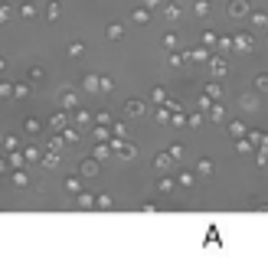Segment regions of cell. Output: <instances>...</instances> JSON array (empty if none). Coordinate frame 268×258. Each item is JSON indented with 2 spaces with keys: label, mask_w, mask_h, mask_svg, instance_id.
Segmentation results:
<instances>
[{
  "label": "cell",
  "mask_w": 268,
  "mask_h": 258,
  "mask_svg": "<svg viewBox=\"0 0 268 258\" xmlns=\"http://www.w3.org/2000/svg\"><path fill=\"white\" fill-rule=\"evenodd\" d=\"M59 105L65 108V111H69V108H79V95H75V88H59Z\"/></svg>",
  "instance_id": "obj_1"
},
{
  "label": "cell",
  "mask_w": 268,
  "mask_h": 258,
  "mask_svg": "<svg viewBox=\"0 0 268 258\" xmlns=\"http://www.w3.org/2000/svg\"><path fill=\"white\" fill-rule=\"evenodd\" d=\"M79 170H82V177H98V170H102V160H98V157H85V160L79 163Z\"/></svg>",
  "instance_id": "obj_2"
},
{
  "label": "cell",
  "mask_w": 268,
  "mask_h": 258,
  "mask_svg": "<svg viewBox=\"0 0 268 258\" xmlns=\"http://www.w3.org/2000/svg\"><path fill=\"white\" fill-rule=\"evenodd\" d=\"M124 111H128V118H144V111H147V105H144L141 98H128V105H124Z\"/></svg>",
  "instance_id": "obj_3"
},
{
  "label": "cell",
  "mask_w": 268,
  "mask_h": 258,
  "mask_svg": "<svg viewBox=\"0 0 268 258\" xmlns=\"http://www.w3.org/2000/svg\"><path fill=\"white\" fill-rule=\"evenodd\" d=\"M75 206H79V209H92V206H98V196L82 190V193H75Z\"/></svg>",
  "instance_id": "obj_4"
},
{
  "label": "cell",
  "mask_w": 268,
  "mask_h": 258,
  "mask_svg": "<svg viewBox=\"0 0 268 258\" xmlns=\"http://www.w3.org/2000/svg\"><path fill=\"white\" fill-rule=\"evenodd\" d=\"M82 92H102V76H82Z\"/></svg>",
  "instance_id": "obj_5"
},
{
  "label": "cell",
  "mask_w": 268,
  "mask_h": 258,
  "mask_svg": "<svg viewBox=\"0 0 268 258\" xmlns=\"http://www.w3.org/2000/svg\"><path fill=\"white\" fill-rule=\"evenodd\" d=\"M49 128H53V131H65V128H69V118H65V111H56L53 118H49Z\"/></svg>",
  "instance_id": "obj_6"
},
{
  "label": "cell",
  "mask_w": 268,
  "mask_h": 258,
  "mask_svg": "<svg viewBox=\"0 0 268 258\" xmlns=\"http://www.w3.org/2000/svg\"><path fill=\"white\" fill-rule=\"evenodd\" d=\"M7 160H10V170H23L26 157H23V151H7Z\"/></svg>",
  "instance_id": "obj_7"
},
{
  "label": "cell",
  "mask_w": 268,
  "mask_h": 258,
  "mask_svg": "<svg viewBox=\"0 0 268 258\" xmlns=\"http://www.w3.org/2000/svg\"><path fill=\"white\" fill-rule=\"evenodd\" d=\"M62 147H65V138H62V131H59V134H53V138L46 140V151H56V154H62Z\"/></svg>",
  "instance_id": "obj_8"
},
{
  "label": "cell",
  "mask_w": 268,
  "mask_h": 258,
  "mask_svg": "<svg viewBox=\"0 0 268 258\" xmlns=\"http://www.w3.org/2000/svg\"><path fill=\"white\" fill-rule=\"evenodd\" d=\"M75 124H79V128L92 124V111H88V108H75Z\"/></svg>",
  "instance_id": "obj_9"
},
{
  "label": "cell",
  "mask_w": 268,
  "mask_h": 258,
  "mask_svg": "<svg viewBox=\"0 0 268 258\" xmlns=\"http://www.w3.org/2000/svg\"><path fill=\"white\" fill-rule=\"evenodd\" d=\"M40 163H43L46 170H53V167H59V154H56V151H46L43 157H40Z\"/></svg>",
  "instance_id": "obj_10"
},
{
  "label": "cell",
  "mask_w": 268,
  "mask_h": 258,
  "mask_svg": "<svg viewBox=\"0 0 268 258\" xmlns=\"http://www.w3.org/2000/svg\"><path fill=\"white\" fill-rule=\"evenodd\" d=\"M105 36H108V40H111V43H115V40H121V36H124V26H121V23H108Z\"/></svg>",
  "instance_id": "obj_11"
},
{
  "label": "cell",
  "mask_w": 268,
  "mask_h": 258,
  "mask_svg": "<svg viewBox=\"0 0 268 258\" xmlns=\"http://www.w3.org/2000/svg\"><path fill=\"white\" fill-rule=\"evenodd\" d=\"M30 85L33 82H13V98H30Z\"/></svg>",
  "instance_id": "obj_12"
},
{
  "label": "cell",
  "mask_w": 268,
  "mask_h": 258,
  "mask_svg": "<svg viewBox=\"0 0 268 258\" xmlns=\"http://www.w3.org/2000/svg\"><path fill=\"white\" fill-rule=\"evenodd\" d=\"M65 193H82V180L79 177H65Z\"/></svg>",
  "instance_id": "obj_13"
},
{
  "label": "cell",
  "mask_w": 268,
  "mask_h": 258,
  "mask_svg": "<svg viewBox=\"0 0 268 258\" xmlns=\"http://www.w3.org/2000/svg\"><path fill=\"white\" fill-rule=\"evenodd\" d=\"M3 151H20V138L17 134H7L3 138Z\"/></svg>",
  "instance_id": "obj_14"
},
{
  "label": "cell",
  "mask_w": 268,
  "mask_h": 258,
  "mask_svg": "<svg viewBox=\"0 0 268 258\" xmlns=\"http://www.w3.org/2000/svg\"><path fill=\"white\" fill-rule=\"evenodd\" d=\"M95 140H111V128H105V124H95Z\"/></svg>",
  "instance_id": "obj_15"
},
{
  "label": "cell",
  "mask_w": 268,
  "mask_h": 258,
  "mask_svg": "<svg viewBox=\"0 0 268 258\" xmlns=\"http://www.w3.org/2000/svg\"><path fill=\"white\" fill-rule=\"evenodd\" d=\"M13 183H17V186H30V173L26 170H13Z\"/></svg>",
  "instance_id": "obj_16"
},
{
  "label": "cell",
  "mask_w": 268,
  "mask_h": 258,
  "mask_svg": "<svg viewBox=\"0 0 268 258\" xmlns=\"http://www.w3.org/2000/svg\"><path fill=\"white\" fill-rule=\"evenodd\" d=\"M62 138H65V144H79V138H82V134H79V128H65Z\"/></svg>",
  "instance_id": "obj_17"
},
{
  "label": "cell",
  "mask_w": 268,
  "mask_h": 258,
  "mask_svg": "<svg viewBox=\"0 0 268 258\" xmlns=\"http://www.w3.org/2000/svg\"><path fill=\"white\" fill-rule=\"evenodd\" d=\"M46 13H49V20H59V13H62V7H59V0H49V7H46Z\"/></svg>",
  "instance_id": "obj_18"
},
{
  "label": "cell",
  "mask_w": 268,
  "mask_h": 258,
  "mask_svg": "<svg viewBox=\"0 0 268 258\" xmlns=\"http://www.w3.org/2000/svg\"><path fill=\"white\" fill-rule=\"evenodd\" d=\"M43 79H46V72L40 69V65H33V69H30V76H26V82H43Z\"/></svg>",
  "instance_id": "obj_19"
},
{
  "label": "cell",
  "mask_w": 268,
  "mask_h": 258,
  "mask_svg": "<svg viewBox=\"0 0 268 258\" xmlns=\"http://www.w3.org/2000/svg\"><path fill=\"white\" fill-rule=\"evenodd\" d=\"M170 160H173V157H170V151H164V154H157V160H154V163H157L161 170H167V167H170Z\"/></svg>",
  "instance_id": "obj_20"
},
{
  "label": "cell",
  "mask_w": 268,
  "mask_h": 258,
  "mask_svg": "<svg viewBox=\"0 0 268 258\" xmlns=\"http://www.w3.org/2000/svg\"><path fill=\"white\" fill-rule=\"evenodd\" d=\"M23 157H26V163H40V147H26Z\"/></svg>",
  "instance_id": "obj_21"
},
{
  "label": "cell",
  "mask_w": 268,
  "mask_h": 258,
  "mask_svg": "<svg viewBox=\"0 0 268 258\" xmlns=\"http://www.w3.org/2000/svg\"><path fill=\"white\" fill-rule=\"evenodd\" d=\"M131 17H134V23H147V20H150V13H147V7H138V10L131 13Z\"/></svg>",
  "instance_id": "obj_22"
},
{
  "label": "cell",
  "mask_w": 268,
  "mask_h": 258,
  "mask_svg": "<svg viewBox=\"0 0 268 258\" xmlns=\"http://www.w3.org/2000/svg\"><path fill=\"white\" fill-rule=\"evenodd\" d=\"M23 128L30 131V134H40V118H26L23 121Z\"/></svg>",
  "instance_id": "obj_23"
},
{
  "label": "cell",
  "mask_w": 268,
  "mask_h": 258,
  "mask_svg": "<svg viewBox=\"0 0 268 258\" xmlns=\"http://www.w3.org/2000/svg\"><path fill=\"white\" fill-rule=\"evenodd\" d=\"M111 206H115V199H111V196H108V193H98V209H111Z\"/></svg>",
  "instance_id": "obj_24"
},
{
  "label": "cell",
  "mask_w": 268,
  "mask_h": 258,
  "mask_svg": "<svg viewBox=\"0 0 268 258\" xmlns=\"http://www.w3.org/2000/svg\"><path fill=\"white\" fill-rule=\"evenodd\" d=\"M20 17L33 20V17H36V7H33V3H20Z\"/></svg>",
  "instance_id": "obj_25"
},
{
  "label": "cell",
  "mask_w": 268,
  "mask_h": 258,
  "mask_svg": "<svg viewBox=\"0 0 268 258\" xmlns=\"http://www.w3.org/2000/svg\"><path fill=\"white\" fill-rule=\"evenodd\" d=\"M69 56H72V59L85 56V46H82V43H69Z\"/></svg>",
  "instance_id": "obj_26"
},
{
  "label": "cell",
  "mask_w": 268,
  "mask_h": 258,
  "mask_svg": "<svg viewBox=\"0 0 268 258\" xmlns=\"http://www.w3.org/2000/svg\"><path fill=\"white\" fill-rule=\"evenodd\" d=\"M10 17H13V7L10 3H0V23H7Z\"/></svg>",
  "instance_id": "obj_27"
},
{
  "label": "cell",
  "mask_w": 268,
  "mask_h": 258,
  "mask_svg": "<svg viewBox=\"0 0 268 258\" xmlns=\"http://www.w3.org/2000/svg\"><path fill=\"white\" fill-rule=\"evenodd\" d=\"M150 101L164 105V101H167V92H164V88H154V92H150Z\"/></svg>",
  "instance_id": "obj_28"
},
{
  "label": "cell",
  "mask_w": 268,
  "mask_h": 258,
  "mask_svg": "<svg viewBox=\"0 0 268 258\" xmlns=\"http://www.w3.org/2000/svg\"><path fill=\"white\" fill-rule=\"evenodd\" d=\"M111 134H115V138H124V134H128V124L115 121V124H111Z\"/></svg>",
  "instance_id": "obj_29"
},
{
  "label": "cell",
  "mask_w": 268,
  "mask_h": 258,
  "mask_svg": "<svg viewBox=\"0 0 268 258\" xmlns=\"http://www.w3.org/2000/svg\"><path fill=\"white\" fill-rule=\"evenodd\" d=\"M170 111H173L170 105H164V108H157V115H154V118H157V121H170Z\"/></svg>",
  "instance_id": "obj_30"
},
{
  "label": "cell",
  "mask_w": 268,
  "mask_h": 258,
  "mask_svg": "<svg viewBox=\"0 0 268 258\" xmlns=\"http://www.w3.org/2000/svg\"><path fill=\"white\" fill-rule=\"evenodd\" d=\"M95 124H105V128H111L115 121H111V115H108V111H102V115H95Z\"/></svg>",
  "instance_id": "obj_31"
},
{
  "label": "cell",
  "mask_w": 268,
  "mask_h": 258,
  "mask_svg": "<svg viewBox=\"0 0 268 258\" xmlns=\"http://www.w3.org/2000/svg\"><path fill=\"white\" fill-rule=\"evenodd\" d=\"M157 190H161V193H170V190H173V180H170V177H164V180L157 183Z\"/></svg>",
  "instance_id": "obj_32"
},
{
  "label": "cell",
  "mask_w": 268,
  "mask_h": 258,
  "mask_svg": "<svg viewBox=\"0 0 268 258\" xmlns=\"http://www.w3.org/2000/svg\"><path fill=\"white\" fill-rule=\"evenodd\" d=\"M13 95V85L10 82H0V98H10Z\"/></svg>",
  "instance_id": "obj_33"
},
{
  "label": "cell",
  "mask_w": 268,
  "mask_h": 258,
  "mask_svg": "<svg viewBox=\"0 0 268 258\" xmlns=\"http://www.w3.org/2000/svg\"><path fill=\"white\" fill-rule=\"evenodd\" d=\"M232 13L242 17V13H246V0H236V3H232Z\"/></svg>",
  "instance_id": "obj_34"
},
{
  "label": "cell",
  "mask_w": 268,
  "mask_h": 258,
  "mask_svg": "<svg viewBox=\"0 0 268 258\" xmlns=\"http://www.w3.org/2000/svg\"><path fill=\"white\" fill-rule=\"evenodd\" d=\"M164 46H167V49H177V36L167 33V36H164Z\"/></svg>",
  "instance_id": "obj_35"
},
{
  "label": "cell",
  "mask_w": 268,
  "mask_h": 258,
  "mask_svg": "<svg viewBox=\"0 0 268 258\" xmlns=\"http://www.w3.org/2000/svg\"><path fill=\"white\" fill-rule=\"evenodd\" d=\"M164 13H167V20H177V17H180V7H173V3H170Z\"/></svg>",
  "instance_id": "obj_36"
},
{
  "label": "cell",
  "mask_w": 268,
  "mask_h": 258,
  "mask_svg": "<svg viewBox=\"0 0 268 258\" xmlns=\"http://www.w3.org/2000/svg\"><path fill=\"white\" fill-rule=\"evenodd\" d=\"M102 92H115V79H102Z\"/></svg>",
  "instance_id": "obj_37"
},
{
  "label": "cell",
  "mask_w": 268,
  "mask_h": 258,
  "mask_svg": "<svg viewBox=\"0 0 268 258\" xmlns=\"http://www.w3.org/2000/svg\"><path fill=\"white\" fill-rule=\"evenodd\" d=\"M236 46H239V49H248V46H252V40H248V36H239Z\"/></svg>",
  "instance_id": "obj_38"
},
{
  "label": "cell",
  "mask_w": 268,
  "mask_h": 258,
  "mask_svg": "<svg viewBox=\"0 0 268 258\" xmlns=\"http://www.w3.org/2000/svg\"><path fill=\"white\" fill-rule=\"evenodd\" d=\"M186 59H206V49H193V53H186Z\"/></svg>",
  "instance_id": "obj_39"
},
{
  "label": "cell",
  "mask_w": 268,
  "mask_h": 258,
  "mask_svg": "<svg viewBox=\"0 0 268 258\" xmlns=\"http://www.w3.org/2000/svg\"><path fill=\"white\" fill-rule=\"evenodd\" d=\"M183 59H186V56H180V53H170V65H183Z\"/></svg>",
  "instance_id": "obj_40"
},
{
  "label": "cell",
  "mask_w": 268,
  "mask_h": 258,
  "mask_svg": "<svg viewBox=\"0 0 268 258\" xmlns=\"http://www.w3.org/2000/svg\"><path fill=\"white\" fill-rule=\"evenodd\" d=\"M213 72H226V62H223V59H213Z\"/></svg>",
  "instance_id": "obj_41"
},
{
  "label": "cell",
  "mask_w": 268,
  "mask_h": 258,
  "mask_svg": "<svg viewBox=\"0 0 268 258\" xmlns=\"http://www.w3.org/2000/svg\"><path fill=\"white\" fill-rule=\"evenodd\" d=\"M10 170V160H7V154H3V157H0V173H7Z\"/></svg>",
  "instance_id": "obj_42"
},
{
  "label": "cell",
  "mask_w": 268,
  "mask_h": 258,
  "mask_svg": "<svg viewBox=\"0 0 268 258\" xmlns=\"http://www.w3.org/2000/svg\"><path fill=\"white\" fill-rule=\"evenodd\" d=\"M157 3H161V0H144V7H157Z\"/></svg>",
  "instance_id": "obj_43"
},
{
  "label": "cell",
  "mask_w": 268,
  "mask_h": 258,
  "mask_svg": "<svg viewBox=\"0 0 268 258\" xmlns=\"http://www.w3.org/2000/svg\"><path fill=\"white\" fill-rule=\"evenodd\" d=\"M3 69H7V59H3V56H0V72H3Z\"/></svg>",
  "instance_id": "obj_44"
}]
</instances>
